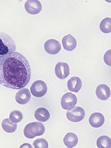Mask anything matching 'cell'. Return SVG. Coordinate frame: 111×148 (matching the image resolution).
<instances>
[{
	"label": "cell",
	"mask_w": 111,
	"mask_h": 148,
	"mask_svg": "<svg viewBox=\"0 0 111 148\" xmlns=\"http://www.w3.org/2000/svg\"><path fill=\"white\" fill-rule=\"evenodd\" d=\"M31 69L27 60L20 53L13 52L0 57V84L13 89L27 85Z\"/></svg>",
	"instance_id": "cell-1"
},
{
	"label": "cell",
	"mask_w": 111,
	"mask_h": 148,
	"mask_svg": "<svg viewBox=\"0 0 111 148\" xmlns=\"http://www.w3.org/2000/svg\"><path fill=\"white\" fill-rule=\"evenodd\" d=\"M16 50V44L12 38L5 33L0 32V57L15 52Z\"/></svg>",
	"instance_id": "cell-2"
},
{
	"label": "cell",
	"mask_w": 111,
	"mask_h": 148,
	"mask_svg": "<svg viewBox=\"0 0 111 148\" xmlns=\"http://www.w3.org/2000/svg\"><path fill=\"white\" fill-rule=\"evenodd\" d=\"M45 132V127L43 123L38 122L29 123L25 127L24 134L26 137L32 139L36 136L43 135Z\"/></svg>",
	"instance_id": "cell-3"
},
{
	"label": "cell",
	"mask_w": 111,
	"mask_h": 148,
	"mask_svg": "<svg viewBox=\"0 0 111 148\" xmlns=\"http://www.w3.org/2000/svg\"><path fill=\"white\" fill-rule=\"evenodd\" d=\"M85 112L83 108L79 106H74L68 110L66 112L67 119L73 122H79L84 118Z\"/></svg>",
	"instance_id": "cell-4"
},
{
	"label": "cell",
	"mask_w": 111,
	"mask_h": 148,
	"mask_svg": "<svg viewBox=\"0 0 111 148\" xmlns=\"http://www.w3.org/2000/svg\"><path fill=\"white\" fill-rule=\"evenodd\" d=\"M30 90L35 97H42L46 94L47 87L45 82L39 80L33 83L30 87Z\"/></svg>",
	"instance_id": "cell-5"
},
{
	"label": "cell",
	"mask_w": 111,
	"mask_h": 148,
	"mask_svg": "<svg viewBox=\"0 0 111 148\" xmlns=\"http://www.w3.org/2000/svg\"><path fill=\"white\" fill-rule=\"evenodd\" d=\"M77 99L75 95L67 93L61 98V106L64 110H69L73 108L77 104Z\"/></svg>",
	"instance_id": "cell-6"
},
{
	"label": "cell",
	"mask_w": 111,
	"mask_h": 148,
	"mask_svg": "<svg viewBox=\"0 0 111 148\" xmlns=\"http://www.w3.org/2000/svg\"><path fill=\"white\" fill-rule=\"evenodd\" d=\"M55 71L56 76L61 79H65L70 74L69 66L66 62H58L56 65Z\"/></svg>",
	"instance_id": "cell-7"
},
{
	"label": "cell",
	"mask_w": 111,
	"mask_h": 148,
	"mask_svg": "<svg viewBox=\"0 0 111 148\" xmlns=\"http://www.w3.org/2000/svg\"><path fill=\"white\" fill-rule=\"evenodd\" d=\"M25 8L28 13L31 15H36L40 12L42 9V5L39 1L29 0L25 4Z\"/></svg>",
	"instance_id": "cell-8"
},
{
	"label": "cell",
	"mask_w": 111,
	"mask_h": 148,
	"mask_svg": "<svg viewBox=\"0 0 111 148\" xmlns=\"http://www.w3.org/2000/svg\"><path fill=\"white\" fill-rule=\"evenodd\" d=\"M45 51L50 55H56L61 50L60 42L55 39H49L46 41L44 45Z\"/></svg>",
	"instance_id": "cell-9"
},
{
	"label": "cell",
	"mask_w": 111,
	"mask_h": 148,
	"mask_svg": "<svg viewBox=\"0 0 111 148\" xmlns=\"http://www.w3.org/2000/svg\"><path fill=\"white\" fill-rule=\"evenodd\" d=\"M31 98V94L29 90L27 88L20 89L16 95L17 102L21 105H25L29 102Z\"/></svg>",
	"instance_id": "cell-10"
},
{
	"label": "cell",
	"mask_w": 111,
	"mask_h": 148,
	"mask_svg": "<svg viewBox=\"0 0 111 148\" xmlns=\"http://www.w3.org/2000/svg\"><path fill=\"white\" fill-rule=\"evenodd\" d=\"M96 94L98 99L101 100H107L110 98L111 90L107 85L104 84H100L97 88Z\"/></svg>",
	"instance_id": "cell-11"
},
{
	"label": "cell",
	"mask_w": 111,
	"mask_h": 148,
	"mask_svg": "<svg viewBox=\"0 0 111 148\" xmlns=\"http://www.w3.org/2000/svg\"><path fill=\"white\" fill-rule=\"evenodd\" d=\"M104 116L99 112L93 113L89 119L90 124L92 127L98 128L102 126L105 122Z\"/></svg>",
	"instance_id": "cell-12"
},
{
	"label": "cell",
	"mask_w": 111,
	"mask_h": 148,
	"mask_svg": "<svg viewBox=\"0 0 111 148\" xmlns=\"http://www.w3.org/2000/svg\"><path fill=\"white\" fill-rule=\"evenodd\" d=\"M62 43L63 48L68 51H72L77 47V40L70 34L63 37Z\"/></svg>",
	"instance_id": "cell-13"
},
{
	"label": "cell",
	"mask_w": 111,
	"mask_h": 148,
	"mask_svg": "<svg viewBox=\"0 0 111 148\" xmlns=\"http://www.w3.org/2000/svg\"><path fill=\"white\" fill-rule=\"evenodd\" d=\"M82 86V81L78 77H72L68 82V88L71 92H77L80 90Z\"/></svg>",
	"instance_id": "cell-14"
},
{
	"label": "cell",
	"mask_w": 111,
	"mask_h": 148,
	"mask_svg": "<svg viewBox=\"0 0 111 148\" xmlns=\"http://www.w3.org/2000/svg\"><path fill=\"white\" fill-rule=\"evenodd\" d=\"M35 117L39 121L45 122L49 120L50 114L49 111L45 108H39L35 112Z\"/></svg>",
	"instance_id": "cell-15"
},
{
	"label": "cell",
	"mask_w": 111,
	"mask_h": 148,
	"mask_svg": "<svg viewBox=\"0 0 111 148\" xmlns=\"http://www.w3.org/2000/svg\"><path fill=\"white\" fill-rule=\"evenodd\" d=\"M64 144L68 148H73L78 143L77 136L73 133H69L63 139Z\"/></svg>",
	"instance_id": "cell-16"
},
{
	"label": "cell",
	"mask_w": 111,
	"mask_h": 148,
	"mask_svg": "<svg viewBox=\"0 0 111 148\" xmlns=\"http://www.w3.org/2000/svg\"><path fill=\"white\" fill-rule=\"evenodd\" d=\"M1 126L4 131L9 133L14 132L17 128L16 123L12 122L9 118L5 119L2 121Z\"/></svg>",
	"instance_id": "cell-17"
},
{
	"label": "cell",
	"mask_w": 111,
	"mask_h": 148,
	"mask_svg": "<svg viewBox=\"0 0 111 148\" xmlns=\"http://www.w3.org/2000/svg\"><path fill=\"white\" fill-rule=\"evenodd\" d=\"M97 145L98 148H111V138L107 136H101L97 139Z\"/></svg>",
	"instance_id": "cell-18"
},
{
	"label": "cell",
	"mask_w": 111,
	"mask_h": 148,
	"mask_svg": "<svg viewBox=\"0 0 111 148\" xmlns=\"http://www.w3.org/2000/svg\"><path fill=\"white\" fill-rule=\"evenodd\" d=\"M100 28L103 33L108 34L111 32V18H106L102 20L100 24Z\"/></svg>",
	"instance_id": "cell-19"
},
{
	"label": "cell",
	"mask_w": 111,
	"mask_h": 148,
	"mask_svg": "<svg viewBox=\"0 0 111 148\" xmlns=\"http://www.w3.org/2000/svg\"><path fill=\"white\" fill-rule=\"evenodd\" d=\"M23 113L21 111L18 110H15L12 111L9 116V119L14 123L20 122L23 120Z\"/></svg>",
	"instance_id": "cell-20"
},
{
	"label": "cell",
	"mask_w": 111,
	"mask_h": 148,
	"mask_svg": "<svg viewBox=\"0 0 111 148\" xmlns=\"http://www.w3.org/2000/svg\"><path fill=\"white\" fill-rule=\"evenodd\" d=\"M33 145L35 148H47L48 147V143L46 139L44 138H38L34 141Z\"/></svg>",
	"instance_id": "cell-21"
}]
</instances>
